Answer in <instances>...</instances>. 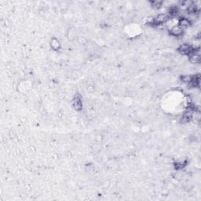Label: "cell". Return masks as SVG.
<instances>
[{"label":"cell","mask_w":201,"mask_h":201,"mask_svg":"<svg viewBox=\"0 0 201 201\" xmlns=\"http://www.w3.org/2000/svg\"><path fill=\"white\" fill-rule=\"evenodd\" d=\"M49 46L50 48L53 49V51H59L61 48H62V44L60 43V41L56 38H53L49 42Z\"/></svg>","instance_id":"5b68a950"},{"label":"cell","mask_w":201,"mask_h":201,"mask_svg":"<svg viewBox=\"0 0 201 201\" xmlns=\"http://www.w3.org/2000/svg\"><path fill=\"white\" fill-rule=\"evenodd\" d=\"M72 106L76 112L82 111L83 104L82 97L79 94H76L72 100Z\"/></svg>","instance_id":"7a4b0ae2"},{"label":"cell","mask_w":201,"mask_h":201,"mask_svg":"<svg viewBox=\"0 0 201 201\" xmlns=\"http://www.w3.org/2000/svg\"><path fill=\"white\" fill-rule=\"evenodd\" d=\"M150 4H151L152 8L159 9L162 6L163 2H161V1H152V2H150Z\"/></svg>","instance_id":"9c48e42d"},{"label":"cell","mask_w":201,"mask_h":201,"mask_svg":"<svg viewBox=\"0 0 201 201\" xmlns=\"http://www.w3.org/2000/svg\"><path fill=\"white\" fill-rule=\"evenodd\" d=\"M177 26L180 27L182 30L187 29L188 28L191 26V21L189 18H186V17H182L177 21Z\"/></svg>","instance_id":"277c9868"},{"label":"cell","mask_w":201,"mask_h":201,"mask_svg":"<svg viewBox=\"0 0 201 201\" xmlns=\"http://www.w3.org/2000/svg\"><path fill=\"white\" fill-rule=\"evenodd\" d=\"M178 7L176 6H170L168 10V15L169 17H173V16H175L178 14Z\"/></svg>","instance_id":"ba28073f"},{"label":"cell","mask_w":201,"mask_h":201,"mask_svg":"<svg viewBox=\"0 0 201 201\" xmlns=\"http://www.w3.org/2000/svg\"><path fill=\"white\" fill-rule=\"evenodd\" d=\"M187 164L186 160H178L174 163V167L176 170H181L185 168V167Z\"/></svg>","instance_id":"52a82bcc"},{"label":"cell","mask_w":201,"mask_h":201,"mask_svg":"<svg viewBox=\"0 0 201 201\" xmlns=\"http://www.w3.org/2000/svg\"><path fill=\"white\" fill-rule=\"evenodd\" d=\"M189 62L192 64H199L200 62V54L198 51L194 52L189 55Z\"/></svg>","instance_id":"8992f818"},{"label":"cell","mask_w":201,"mask_h":201,"mask_svg":"<svg viewBox=\"0 0 201 201\" xmlns=\"http://www.w3.org/2000/svg\"><path fill=\"white\" fill-rule=\"evenodd\" d=\"M196 49H199V48L193 46V45L189 44V43H183L181 44L177 48V51L182 55H190L191 53L197 51Z\"/></svg>","instance_id":"6da1fadb"},{"label":"cell","mask_w":201,"mask_h":201,"mask_svg":"<svg viewBox=\"0 0 201 201\" xmlns=\"http://www.w3.org/2000/svg\"><path fill=\"white\" fill-rule=\"evenodd\" d=\"M169 32H170V36L176 38H180L181 36H183V30L180 27H178L177 24L174 26V27L170 28V30H169Z\"/></svg>","instance_id":"3957f363"}]
</instances>
